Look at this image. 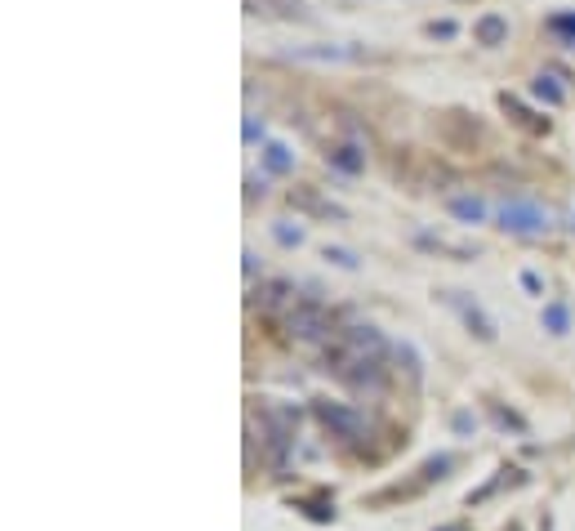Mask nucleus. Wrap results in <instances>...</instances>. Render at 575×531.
<instances>
[{
  "label": "nucleus",
  "instance_id": "nucleus-4",
  "mask_svg": "<svg viewBox=\"0 0 575 531\" xmlns=\"http://www.w3.org/2000/svg\"><path fill=\"white\" fill-rule=\"evenodd\" d=\"M442 300H446V304H450L455 312H460V317H464V322H468L473 330H478L482 340H495V322H490L486 312H482V304H478V300H468L464 290H446Z\"/></svg>",
  "mask_w": 575,
  "mask_h": 531
},
{
  "label": "nucleus",
  "instance_id": "nucleus-2",
  "mask_svg": "<svg viewBox=\"0 0 575 531\" xmlns=\"http://www.w3.org/2000/svg\"><path fill=\"white\" fill-rule=\"evenodd\" d=\"M500 228L504 232H517V237H539V232H549V210L539 201H527V196H513V201L500 206Z\"/></svg>",
  "mask_w": 575,
  "mask_h": 531
},
{
  "label": "nucleus",
  "instance_id": "nucleus-3",
  "mask_svg": "<svg viewBox=\"0 0 575 531\" xmlns=\"http://www.w3.org/2000/svg\"><path fill=\"white\" fill-rule=\"evenodd\" d=\"M285 322H290V335H299V340H326L330 335V312L321 304H312V300L295 304Z\"/></svg>",
  "mask_w": 575,
  "mask_h": 531
},
{
  "label": "nucleus",
  "instance_id": "nucleus-12",
  "mask_svg": "<svg viewBox=\"0 0 575 531\" xmlns=\"http://www.w3.org/2000/svg\"><path fill=\"white\" fill-rule=\"evenodd\" d=\"M504 107H509V112L517 116V125H527V130H549V125H539V121H531V112H527V107H522V103H517V98H509V94H504Z\"/></svg>",
  "mask_w": 575,
  "mask_h": 531
},
{
  "label": "nucleus",
  "instance_id": "nucleus-16",
  "mask_svg": "<svg viewBox=\"0 0 575 531\" xmlns=\"http://www.w3.org/2000/svg\"><path fill=\"white\" fill-rule=\"evenodd\" d=\"M549 27H553V31H571V36H575V14H553Z\"/></svg>",
  "mask_w": 575,
  "mask_h": 531
},
{
  "label": "nucleus",
  "instance_id": "nucleus-7",
  "mask_svg": "<svg viewBox=\"0 0 575 531\" xmlns=\"http://www.w3.org/2000/svg\"><path fill=\"white\" fill-rule=\"evenodd\" d=\"M326 161L334 165V170H344V174H357L362 165H366V157H362V147H357V143H339V147H330Z\"/></svg>",
  "mask_w": 575,
  "mask_h": 531
},
{
  "label": "nucleus",
  "instance_id": "nucleus-13",
  "mask_svg": "<svg viewBox=\"0 0 575 531\" xmlns=\"http://www.w3.org/2000/svg\"><path fill=\"white\" fill-rule=\"evenodd\" d=\"M285 295H290V286H285V281H268V286H263V295H259V300H263L268 308H277V304L285 300Z\"/></svg>",
  "mask_w": 575,
  "mask_h": 531
},
{
  "label": "nucleus",
  "instance_id": "nucleus-14",
  "mask_svg": "<svg viewBox=\"0 0 575 531\" xmlns=\"http://www.w3.org/2000/svg\"><path fill=\"white\" fill-rule=\"evenodd\" d=\"M535 94H539V98H549V103H562V90H557L549 76H539V80H535Z\"/></svg>",
  "mask_w": 575,
  "mask_h": 531
},
{
  "label": "nucleus",
  "instance_id": "nucleus-1",
  "mask_svg": "<svg viewBox=\"0 0 575 531\" xmlns=\"http://www.w3.org/2000/svg\"><path fill=\"white\" fill-rule=\"evenodd\" d=\"M384 353H388V340L375 326H348L326 348V371H334L339 379H348V384H357V389L379 384Z\"/></svg>",
  "mask_w": 575,
  "mask_h": 531
},
{
  "label": "nucleus",
  "instance_id": "nucleus-17",
  "mask_svg": "<svg viewBox=\"0 0 575 531\" xmlns=\"http://www.w3.org/2000/svg\"><path fill=\"white\" fill-rule=\"evenodd\" d=\"M326 259H334L339 268H357V259H352L348 251H330V246H326Z\"/></svg>",
  "mask_w": 575,
  "mask_h": 531
},
{
  "label": "nucleus",
  "instance_id": "nucleus-5",
  "mask_svg": "<svg viewBox=\"0 0 575 531\" xmlns=\"http://www.w3.org/2000/svg\"><path fill=\"white\" fill-rule=\"evenodd\" d=\"M317 416H321V424H326L334 438H362V416H357V411L321 402V406H317Z\"/></svg>",
  "mask_w": 575,
  "mask_h": 531
},
{
  "label": "nucleus",
  "instance_id": "nucleus-15",
  "mask_svg": "<svg viewBox=\"0 0 575 531\" xmlns=\"http://www.w3.org/2000/svg\"><path fill=\"white\" fill-rule=\"evenodd\" d=\"M273 232H277V241H281V246H299V241H303V232H299V228H285V224H277Z\"/></svg>",
  "mask_w": 575,
  "mask_h": 531
},
{
  "label": "nucleus",
  "instance_id": "nucleus-10",
  "mask_svg": "<svg viewBox=\"0 0 575 531\" xmlns=\"http://www.w3.org/2000/svg\"><path fill=\"white\" fill-rule=\"evenodd\" d=\"M263 165H268L273 174H285V170L295 165V157H290V147H285V143H268V152H263Z\"/></svg>",
  "mask_w": 575,
  "mask_h": 531
},
{
  "label": "nucleus",
  "instance_id": "nucleus-9",
  "mask_svg": "<svg viewBox=\"0 0 575 531\" xmlns=\"http://www.w3.org/2000/svg\"><path fill=\"white\" fill-rule=\"evenodd\" d=\"M450 214L464 224H482L486 219V206L478 201V196H450Z\"/></svg>",
  "mask_w": 575,
  "mask_h": 531
},
{
  "label": "nucleus",
  "instance_id": "nucleus-11",
  "mask_svg": "<svg viewBox=\"0 0 575 531\" xmlns=\"http://www.w3.org/2000/svg\"><path fill=\"white\" fill-rule=\"evenodd\" d=\"M544 326L553 330V335H566V308L562 304H549L544 308Z\"/></svg>",
  "mask_w": 575,
  "mask_h": 531
},
{
  "label": "nucleus",
  "instance_id": "nucleus-8",
  "mask_svg": "<svg viewBox=\"0 0 575 531\" xmlns=\"http://www.w3.org/2000/svg\"><path fill=\"white\" fill-rule=\"evenodd\" d=\"M473 31H478V41H482V45H504V36H509V23H504L500 14H482Z\"/></svg>",
  "mask_w": 575,
  "mask_h": 531
},
{
  "label": "nucleus",
  "instance_id": "nucleus-6",
  "mask_svg": "<svg viewBox=\"0 0 575 531\" xmlns=\"http://www.w3.org/2000/svg\"><path fill=\"white\" fill-rule=\"evenodd\" d=\"M290 201H295L299 210H312V214H321V219H334V224H344V219H348V210L330 206V201H321L312 188H295V192H290Z\"/></svg>",
  "mask_w": 575,
  "mask_h": 531
}]
</instances>
